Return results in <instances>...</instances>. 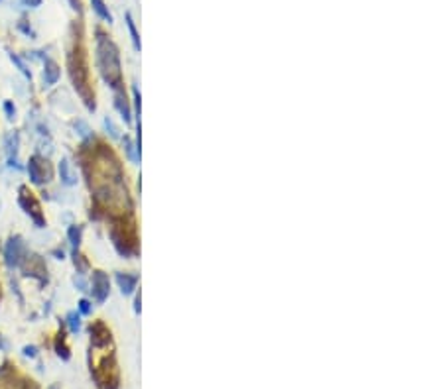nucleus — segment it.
<instances>
[{
    "instance_id": "obj_1",
    "label": "nucleus",
    "mask_w": 443,
    "mask_h": 389,
    "mask_svg": "<svg viewBox=\"0 0 443 389\" xmlns=\"http://www.w3.org/2000/svg\"><path fill=\"white\" fill-rule=\"evenodd\" d=\"M97 63L102 73L104 81L118 88L122 83L120 73V57H118V47L112 43L110 38H106L102 32H97Z\"/></svg>"
},
{
    "instance_id": "obj_2",
    "label": "nucleus",
    "mask_w": 443,
    "mask_h": 389,
    "mask_svg": "<svg viewBox=\"0 0 443 389\" xmlns=\"http://www.w3.org/2000/svg\"><path fill=\"white\" fill-rule=\"evenodd\" d=\"M69 67H71V79H73V85L75 88L79 90V94L85 98L89 108H95V100L93 96L89 94V71H87V61H85V51L81 45L75 43L73 51L69 53Z\"/></svg>"
},
{
    "instance_id": "obj_3",
    "label": "nucleus",
    "mask_w": 443,
    "mask_h": 389,
    "mask_svg": "<svg viewBox=\"0 0 443 389\" xmlns=\"http://www.w3.org/2000/svg\"><path fill=\"white\" fill-rule=\"evenodd\" d=\"M20 205H22V209L32 216V220H34L38 226H44V224H46V220H44V216H42V207H40L36 195H34L32 191H28V187H20Z\"/></svg>"
},
{
    "instance_id": "obj_4",
    "label": "nucleus",
    "mask_w": 443,
    "mask_h": 389,
    "mask_svg": "<svg viewBox=\"0 0 443 389\" xmlns=\"http://www.w3.org/2000/svg\"><path fill=\"white\" fill-rule=\"evenodd\" d=\"M28 173H30L32 183H36V185H42L44 181H49L51 179V167H49V163L38 156H34L30 159Z\"/></svg>"
},
{
    "instance_id": "obj_5",
    "label": "nucleus",
    "mask_w": 443,
    "mask_h": 389,
    "mask_svg": "<svg viewBox=\"0 0 443 389\" xmlns=\"http://www.w3.org/2000/svg\"><path fill=\"white\" fill-rule=\"evenodd\" d=\"M4 258H6V263H8L10 267L22 263V258H24V246H22V240H20L18 236L8 240L6 250H4Z\"/></svg>"
},
{
    "instance_id": "obj_6",
    "label": "nucleus",
    "mask_w": 443,
    "mask_h": 389,
    "mask_svg": "<svg viewBox=\"0 0 443 389\" xmlns=\"http://www.w3.org/2000/svg\"><path fill=\"white\" fill-rule=\"evenodd\" d=\"M108 277L102 273V271H93V295L98 303H102L106 297H108Z\"/></svg>"
},
{
    "instance_id": "obj_7",
    "label": "nucleus",
    "mask_w": 443,
    "mask_h": 389,
    "mask_svg": "<svg viewBox=\"0 0 443 389\" xmlns=\"http://www.w3.org/2000/svg\"><path fill=\"white\" fill-rule=\"evenodd\" d=\"M59 65L53 61V59H46V65H44V81H46V85H53V83H57V79H59Z\"/></svg>"
},
{
    "instance_id": "obj_8",
    "label": "nucleus",
    "mask_w": 443,
    "mask_h": 389,
    "mask_svg": "<svg viewBox=\"0 0 443 389\" xmlns=\"http://www.w3.org/2000/svg\"><path fill=\"white\" fill-rule=\"evenodd\" d=\"M24 269L28 275H44L46 273V265L38 256H28V265Z\"/></svg>"
},
{
    "instance_id": "obj_9",
    "label": "nucleus",
    "mask_w": 443,
    "mask_h": 389,
    "mask_svg": "<svg viewBox=\"0 0 443 389\" xmlns=\"http://www.w3.org/2000/svg\"><path fill=\"white\" fill-rule=\"evenodd\" d=\"M116 281H118L122 293H124V295H130V293L134 291L138 279H136L134 275H128V273H118V275H116Z\"/></svg>"
},
{
    "instance_id": "obj_10",
    "label": "nucleus",
    "mask_w": 443,
    "mask_h": 389,
    "mask_svg": "<svg viewBox=\"0 0 443 389\" xmlns=\"http://www.w3.org/2000/svg\"><path fill=\"white\" fill-rule=\"evenodd\" d=\"M91 4H93V10H95L102 20H106L108 24L112 22V16H110V12H108V8H106V4H104L102 0H91Z\"/></svg>"
},
{
    "instance_id": "obj_11",
    "label": "nucleus",
    "mask_w": 443,
    "mask_h": 389,
    "mask_svg": "<svg viewBox=\"0 0 443 389\" xmlns=\"http://www.w3.org/2000/svg\"><path fill=\"white\" fill-rule=\"evenodd\" d=\"M126 26H128V30H130V36H132V43H134V47L140 51V47H142V43H140V36H138V32H136V26H134V20H132V16H130V14H126Z\"/></svg>"
},
{
    "instance_id": "obj_12",
    "label": "nucleus",
    "mask_w": 443,
    "mask_h": 389,
    "mask_svg": "<svg viewBox=\"0 0 443 389\" xmlns=\"http://www.w3.org/2000/svg\"><path fill=\"white\" fill-rule=\"evenodd\" d=\"M59 173H61V179H63L65 185H73V183H75V179H73V175H71V171H69V161H67V159H61V163H59Z\"/></svg>"
},
{
    "instance_id": "obj_13",
    "label": "nucleus",
    "mask_w": 443,
    "mask_h": 389,
    "mask_svg": "<svg viewBox=\"0 0 443 389\" xmlns=\"http://www.w3.org/2000/svg\"><path fill=\"white\" fill-rule=\"evenodd\" d=\"M116 106H118V110H120V114H122V118L128 122L130 120V108H128V102H126V96L124 94H116Z\"/></svg>"
},
{
    "instance_id": "obj_14",
    "label": "nucleus",
    "mask_w": 443,
    "mask_h": 389,
    "mask_svg": "<svg viewBox=\"0 0 443 389\" xmlns=\"http://www.w3.org/2000/svg\"><path fill=\"white\" fill-rule=\"evenodd\" d=\"M55 348H57V354H59L63 360H67V358H69V348L65 346V336H63V334H59V336H57Z\"/></svg>"
},
{
    "instance_id": "obj_15",
    "label": "nucleus",
    "mask_w": 443,
    "mask_h": 389,
    "mask_svg": "<svg viewBox=\"0 0 443 389\" xmlns=\"http://www.w3.org/2000/svg\"><path fill=\"white\" fill-rule=\"evenodd\" d=\"M10 59H12V63H14V65H16V67H18V69H20V71H22V73L26 75V77L32 79V73L28 71V67L24 65V61H22V59H20L18 55H14V53H12V55H10Z\"/></svg>"
},
{
    "instance_id": "obj_16",
    "label": "nucleus",
    "mask_w": 443,
    "mask_h": 389,
    "mask_svg": "<svg viewBox=\"0 0 443 389\" xmlns=\"http://www.w3.org/2000/svg\"><path fill=\"white\" fill-rule=\"evenodd\" d=\"M69 240H71V244L77 248L79 246V242H81V230L77 228V226H71L69 228Z\"/></svg>"
},
{
    "instance_id": "obj_17",
    "label": "nucleus",
    "mask_w": 443,
    "mask_h": 389,
    "mask_svg": "<svg viewBox=\"0 0 443 389\" xmlns=\"http://www.w3.org/2000/svg\"><path fill=\"white\" fill-rule=\"evenodd\" d=\"M79 326H81V322H79V314H77V312H71V314H69V328H71L73 332H77Z\"/></svg>"
},
{
    "instance_id": "obj_18",
    "label": "nucleus",
    "mask_w": 443,
    "mask_h": 389,
    "mask_svg": "<svg viewBox=\"0 0 443 389\" xmlns=\"http://www.w3.org/2000/svg\"><path fill=\"white\" fill-rule=\"evenodd\" d=\"M79 311L83 312V314H89V312H91V303H89L87 299H81V301H79Z\"/></svg>"
},
{
    "instance_id": "obj_19",
    "label": "nucleus",
    "mask_w": 443,
    "mask_h": 389,
    "mask_svg": "<svg viewBox=\"0 0 443 389\" xmlns=\"http://www.w3.org/2000/svg\"><path fill=\"white\" fill-rule=\"evenodd\" d=\"M104 126H106V128H108V130H110V136H112V138H118V132H116V128H114V126H112V122H110V120H108V118H106V120H104Z\"/></svg>"
},
{
    "instance_id": "obj_20",
    "label": "nucleus",
    "mask_w": 443,
    "mask_h": 389,
    "mask_svg": "<svg viewBox=\"0 0 443 389\" xmlns=\"http://www.w3.org/2000/svg\"><path fill=\"white\" fill-rule=\"evenodd\" d=\"M4 110H6L8 118L12 120V118H14V106H12V102H6V104H4Z\"/></svg>"
},
{
    "instance_id": "obj_21",
    "label": "nucleus",
    "mask_w": 443,
    "mask_h": 389,
    "mask_svg": "<svg viewBox=\"0 0 443 389\" xmlns=\"http://www.w3.org/2000/svg\"><path fill=\"white\" fill-rule=\"evenodd\" d=\"M69 2H71V8H73V10H77L79 14L83 12V8H81V0H69Z\"/></svg>"
},
{
    "instance_id": "obj_22",
    "label": "nucleus",
    "mask_w": 443,
    "mask_h": 389,
    "mask_svg": "<svg viewBox=\"0 0 443 389\" xmlns=\"http://www.w3.org/2000/svg\"><path fill=\"white\" fill-rule=\"evenodd\" d=\"M24 4H26V6L36 8V6H40V4H42V0H24Z\"/></svg>"
},
{
    "instance_id": "obj_23",
    "label": "nucleus",
    "mask_w": 443,
    "mask_h": 389,
    "mask_svg": "<svg viewBox=\"0 0 443 389\" xmlns=\"http://www.w3.org/2000/svg\"><path fill=\"white\" fill-rule=\"evenodd\" d=\"M24 354H26V356H36V348H34V346H32V348L28 346V348H24Z\"/></svg>"
},
{
    "instance_id": "obj_24",
    "label": "nucleus",
    "mask_w": 443,
    "mask_h": 389,
    "mask_svg": "<svg viewBox=\"0 0 443 389\" xmlns=\"http://www.w3.org/2000/svg\"><path fill=\"white\" fill-rule=\"evenodd\" d=\"M0 346H2V340H0Z\"/></svg>"
}]
</instances>
